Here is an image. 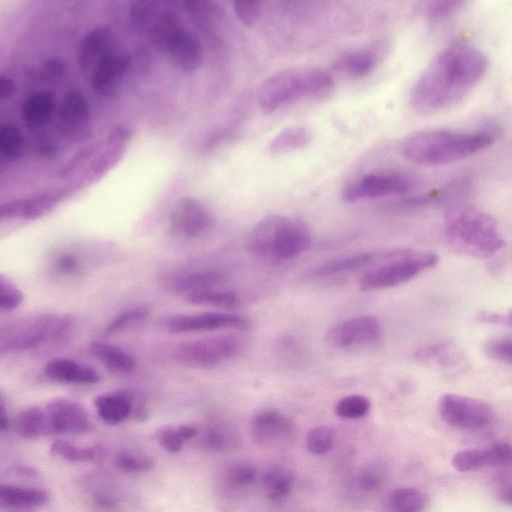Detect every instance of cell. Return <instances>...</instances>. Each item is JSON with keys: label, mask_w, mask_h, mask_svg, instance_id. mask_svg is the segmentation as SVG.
<instances>
[{"label": "cell", "mask_w": 512, "mask_h": 512, "mask_svg": "<svg viewBox=\"0 0 512 512\" xmlns=\"http://www.w3.org/2000/svg\"><path fill=\"white\" fill-rule=\"evenodd\" d=\"M487 54L467 42L441 49L418 76L410 91L413 108L424 114L448 110L468 96L485 77Z\"/></svg>", "instance_id": "6da1fadb"}, {"label": "cell", "mask_w": 512, "mask_h": 512, "mask_svg": "<svg viewBox=\"0 0 512 512\" xmlns=\"http://www.w3.org/2000/svg\"><path fill=\"white\" fill-rule=\"evenodd\" d=\"M501 127L485 123L470 128H433L415 131L399 145L407 161L421 166H441L463 160L493 145Z\"/></svg>", "instance_id": "7a4b0ae2"}, {"label": "cell", "mask_w": 512, "mask_h": 512, "mask_svg": "<svg viewBox=\"0 0 512 512\" xmlns=\"http://www.w3.org/2000/svg\"><path fill=\"white\" fill-rule=\"evenodd\" d=\"M447 243L457 252L478 259L495 255L504 238L496 220L487 212L470 205L448 211L443 222Z\"/></svg>", "instance_id": "3957f363"}, {"label": "cell", "mask_w": 512, "mask_h": 512, "mask_svg": "<svg viewBox=\"0 0 512 512\" xmlns=\"http://www.w3.org/2000/svg\"><path fill=\"white\" fill-rule=\"evenodd\" d=\"M333 86L332 76L321 67H290L276 72L261 84L257 102L264 113H272L299 99L327 96Z\"/></svg>", "instance_id": "277c9868"}, {"label": "cell", "mask_w": 512, "mask_h": 512, "mask_svg": "<svg viewBox=\"0 0 512 512\" xmlns=\"http://www.w3.org/2000/svg\"><path fill=\"white\" fill-rule=\"evenodd\" d=\"M311 243V232L305 222L281 214H270L260 219L247 239L251 252L281 260L304 253Z\"/></svg>", "instance_id": "5b68a950"}, {"label": "cell", "mask_w": 512, "mask_h": 512, "mask_svg": "<svg viewBox=\"0 0 512 512\" xmlns=\"http://www.w3.org/2000/svg\"><path fill=\"white\" fill-rule=\"evenodd\" d=\"M66 316L41 314L31 316L3 329L0 337L2 353H20L63 338L70 330Z\"/></svg>", "instance_id": "8992f818"}, {"label": "cell", "mask_w": 512, "mask_h": 512, "mask_svg": "<svg viewBox=\"0 0 512 512\" xmlns=\"http://www.w3.org/2000/svg\"><path fill=\"white\" fill-rule=\"evenodd\" d=\"M439 261L433 251L401 249L394 258L366 272L359 280L362 291H376L404 284L433 268Z\"/></svg>", "instance_id": "52a82bcc"}, {"label": "cell", "mask_w": 512, "mask_h": 512, "mask_svg": "<svg viewBox=\"0 0 512 512\" xmlns=\"http://www.w3.org/2000/svg\"><path fill=\"white\" fill-rule=\"evenodd\" d=\"M438 411L446 424L465 431L481 430L494 419V410L487 402L455 393L441 396Z\"/></svg>", "instance_id": "ba28073f"}, {"label": "cell", "mask_w": 512, "mask_h": 512, "mask_svg": "<svg viewBox=\"0 0 512 512\" xmlns=\"http://www.w3.org/2000/svg\"><path fill=\"white\" fill-rule=\"evenodd\" d=\"M239 341L231 336H218L181 342L175 348L176 360L189 367L209 369L234 357Z\"/></svg>", "instance_id": "9c48e42d"}, {"label": "cell", "mask_w": 512, "mask_h": 512, "mask_svg": "<svg viewBox=\"0 0 512 512\" xmlns=\"http://www.w3.org/2000/svg\"><path fill=\"white\" fill-rule=\"evenodd\" d=\"M414 182L402 173L368 174L355 180L342 190V199L347 203L403 194L410 191Z\"/></svg>", "instance_id": "30bf717a"}, {"label": "cell", "mask_w": 512, "mask_h": 512, "mask_svg": "<svg viewBox=\"0 0 512 512\" xmlns=\"http://www.w3.org/2000/svg\"><path fill=\"white\" fill-rule=\"evenodd\" d=\"M382 334L380 321L372 315L354 316L331 326L325 342L332 348L345 349L377 341Z\"/></svg>", "instance_id": "8fae6325"}, {"label": "cell", "mask_w": 512, "mask_h": 512, "mask_svg": "<svg viewBox=\"0 0 512 512\" xmlns=\"http://www.w3.org/2000/svg\"><path fill=\"white\" fill-rule=\"evenodd\" d=\"M164 325L172 333H187L218 329L245 330L249 328L250 322L247 318L238 314L210 311L189 315H174L167 318Z\"/></svg>", "instance_id": "7c38bea8"}, {"label": "cell", "mask_w": 512, "mask_h": 512, "mask_svg": "<svg viewBox=\"0 0 512 512\" xmlns=\"http://www.w3.org/2000/svg\"><path fill=\"white\" fill-rule=\"evenodd\" d=\"M214 223L210 211L198 200H179L169 217L171 231L183 238H196L208 232Z\"/></svg>", "instance_id": "4fadbf2b"}, {"label": "cell", "mask_w": 512, "mask_h": 512, "mask_svg": "<svg viewBox=\"0 0 512 512\" xmlns=\"http://www.w3.org/2000/svg\"><path fill=\"white\" fill-rule=\"evenodd\" d=\"M45 411L50 433L82 434L91 428V422L85 409L72 400L54 399L46 405Z\"/></svg>", "instance_id": "5bb4252c"}, {"label": "cell", "mask_w": 512, "mask_h": 512, "mask_svg": "<svg viewBox=\"0 0 512 512\" xmlns=\"http://www.w3.org/2000/svg\"><path fill=\"white\" fill-rule=\"evenodd\" d=\"M294 425L289 417L280 411L266 409L258 412L251 421L252 440L259 446L273 447L289 440Z\"/></svg>", "instance_id": "9a60e30c"}, {"label": "cell", "mask_w": 512, "mask_h": 512, "mask_svg": "<svg viewBox=\"0 0 512 512\" xmlns=\"http://www.w3.org/2000/svg\"><path fill=\"white\" fill-rule=\"evenodd\" d=\"M400 251L401 249H394L387 251H368L352 254L323 263L322 265L315 267L310 272V275L314 278H324L338 274L354 272L372 264L378 263L381 260L388 261L398 255Z\"/></svg>", "instance_id": "2e32d148"}, {"label": "cell", "mask_w": 512, "mask_h": 512, "mask_svg": "<svg viewBox=\"0 0 512 512\" xmlns=\"http://www.w3.org/2000/svg\"><path fill=\"white\" fill-rule=\"evenodd\" d=\"M58 118L61 132L65 136L77 139L84 134L88 127L89 106L81 92L73 90L65 96Z\"/></svg>", "instance_id": "e0dca14e"}, {"label": "cell", "mask_w": 512, "mask_h": 512, "mask_svg": "<svg viewBox=\"0 0 512 512\" xmlns=\"http://www.w3.org/2000/svg\"><path fill=\"white\" fill-rule=\"evenodd\" d=\"M416 361L444 371H453L464 364L462 351L453 342H438L419 348L414 353Z\"/></svg>", "instance_id": "ac0fdd59"}, {"label": "cell", "mask_w": 512, "mask_h": 512, "mask_svg": "<svg viewBox=\"0 0 512 512\" xmlns=\"http://www.w3.org/2000/svg\"><path fill=\"white\" fill-rule=\"evenodd\" d=\"M44 373L47 378L59 383L94 384L100 380L93 368L66 358H55L47 362Z\"/></svg>", "instance_id": "d6986e66"}, {"label": "cell", "mask_w": 512, "mask_h": 512, "mask_svg": "<svg viewBox=\"0 0 512 512\" xmlns=\"http://www.w3.org/2000/svg\"><path fill=\"white\" fill-rule=\"evenodd\" d=\"M49 494L40 488L1 484L0 504L13 510L34 509L45 505Z\"/></svg>", "instance_id": "ffe728a7"}, {"label": "cell", "mask_w": 512, "mask_h": 512, "mask_svg": "<svg viewBox=\"0 0 512 512\" xmlns=\"http://www.w3.org/2000/svg\"><path fill=\"white\" fill-rule=\"evenodd\" d=\"M55 110V99L46 91H37L25 98L22 117L29 128H39L47 124Z\"/></svg>", "instance_id": "44dd1931"}, {"label": "cell", "mask_w": 512, "mask_h": 512, "mask_svg": "<svg viewBox=\"0 0 512 512\" xmlns=\"http://www.w3.org/2000/svg\"><path fill=\"white\" fill-rule=\"evenodd\" d=\"M225 276L214 270H197L175 276L170 288L186 296L201 290L219 287Z\"/></svg>", "instance_id": "7402d4cb"}, {"label": "cell", "mask_w": 512, "mask_h": 512, "mask_svg": "<svg viewBox=\"0 0 512 512\" xmlns=\"http://www.w3.org/2000/svg\"><path fill=\"white\" fill-rule=\"evenodd\" d=\"M98 416L107 424L123 422L131 413V399L124 393L113 392L98 395L94 400Z\"/></svg>", "instance_id": "603a6c76"}, {"label": "cell", "mask_w": 512, "mask_h": 512, "mask_svg": "<svg viewBox=\"0 0 512 512\" xmlns=\"http://www.w3.org/2000/svg\"><path fill=\"white\" fill-rule=\"evenodd\" d=\"M90 352L108 370L126 374L135 368V361L123 349L105 342L95 341L90 344Z\"/></svg>", "instance_id": "cb8c5ba5"}, {"label": "cell", "mask_w": 512, "mask_h": 512, "mask_svg": "<svg viewBox=\"0 0 512 512\" xmlns=\"http://www.w3.org/2000/svg\"><path fill=\"white\" fill-rule=\"evenodd\" d=\"M50 453L69 462L101 463L107 452L100 445L78 446L65 440H56L50 446Z\"/></svg>", "instance_id": "d4e9b609"}, {"label": "cell", "mask_w": 512, "mask_h": 512, "mask_svg": "<svg viewBox=\"0 0 512 512\" xmlns=\"http://www.w3.org/2000/svg\"><path fill=\"white\" fill-rule=\"evenodd\" d=\"M15 432L24 439L50 434L45 408L31 406L21 410L14 420Z\"/></svg>", "instance_id": "484cf974"}, {"label": "cell", "mask_w": 512, "mask_h": 512, "mask_svg": "<svg viewBox=\"0 0 512 512\" xmlns=\"http://www.w3.org/2000/svg\"><path fill=\"white\" fill-rule=\"evenodd\" d=\"M428 504L427 495L414 487L393 490L386 502V512H424Z\"/></svg>", "instance_id": "4316f807"}, {"label": "cell", "mask_w": 512, "mask_h": 512, "mask_svg": "<svg viewBox=\"0 0 512 512\" xmlns=\"http://www.w3.org/2000/svg\"><path fill=\"white\" fill-rule=\"evenodd\" d=\"M451 465L459 472H472L485 467H496L491 445L484 449L460 450L453 455Z\"/></svg>", "instance_id": "83f0119b"}, {"label": "cell", "mask_w": 512, "mask_h": 512, "mask_svg": "<svg viewBox=\"0 0 512 512\" xmlns=\"http://www.w3.org/2000/svg\"><path fill=\"white\" fill-rule=\"evenodd\" d=\"M263 486L266 495L273 501L285 499L292 491L293 476L287 469L274 466L263 475Z\"/></svg>", "instance_id": "f1b7e54d"}, {"label": "cell", "mask_w": 512, "mask_h": 512, "mask_svg": "<svg viewBox=\"0 0 512 512\" xmlns=\"http://www.w3.org/2000/svg\"><path fill=\"white\" fill-rule=\"evenodd\" d=\"M311 139L310 131L306 127H288L277 133L269 143L272 153L280 154L305 147Z\"/></svg>", "instance_id": "f546056e"}, {"label": "cell", "mask_w": 512, "mask_h": 512, "mask_svg": "<svg viewBox=\"0 0 512 512\" xmlns=\"http://www.w3.org/2000/svg\"><path fill=\"white\" fill-rule=\"evenodd\" d=\"M198 429L193 425L162 426L156 431L159 445L170 453L179 452L186 440L194 438Z\"/></svg>", "instance_id": "4dcf8cb0"}, {"label": "cell", "mask_w": 512, "mask_h": 512, "mask_svg": "<svg viewBox=\"0 0 512 512\" xmlns=\"http://www.w3.org/2000/svg\"><path fill=\"white\" fill-rule=\"evenodd\" d=\"M190 303L196 305L232 308L240 304L241 299L237 293L222 290L218 287L201 290L186 296Z\"/></svg>", "instance_id": "1f68e13d"}, {"label": "cell", "mask_w": 512, "mask_h": 512, "mask_svg": "<svg viewBox=\"0 0 512 512\" xmlns=\"http://www.w3.org/2000/svg\"><path fill=\"white\" fill-rule=\"evenodd\" d=\"M377 60V55L370 50H356L346 54L341 59L340 67L348 75L360 78L373 71Z\"/></svg>", "instance_id": "d6a6232c"}, {"label": "cell", "mask_w": 512, "mask_h": 512, "mask_svg": "<svg viewBox=\"0 0 512 512\" xmlns=\"http://www.w3.org/2000/svg\"><path fill=\"white\" fill-rule=\"evenodd\" d=\"M24 139L13 123H2L0 130V152L2 165L17 160L23 149Z\"/></svg>", "instance_id": "836d02e7"}, {"label": "cell", "mask_w": 512, "mask_h": 512, "mask_svg": "<svg viewBox=\"0 0 512 512\" xmlns=\"http://www.w3.org/2000/svg\"><path fill=\"white\" fill-rule=\"evenodd\" d=\"M116 468L125 473H140L154 468L153 458L138 452L121 451L114 458Z\"/></svg>", "instance_id": "e575fe53"}, {"label": "cell", "mask_w": 512, "mask_h": 512, "mask_svg": "<svg viewBox=\"0 0 512 512\" xmlns=\"http://www.w3.org/2000/svg\"><path fill=\"white\" fill-rule=\"evenodd\" d=\"M336 434L334 429L327 425L312 428L306 435L307 449L317 455L329 452L335 444Z\"/></svg>", "instance_id": "d590c367"}, {"label": "cell", "mask_w": 512, "mask_h": 512, "mask_svg": "<svg viewBox=\"0 0 512 512\" xmlns=\"http://www.w3.org/2000/svg\"><path fill=\"white\" fill-rule=\"evenodd\" d=\"M370 401L363 395L352 394L340 399L335 406L337 416L345 419H359L370 410Z\"/></svg>", "instance_id": "8d00e7d4"}, {"label": "cell", "mask_w": 512, "mask_h": 512, "mask_svg": "<svg viewBox=\"0 0 512 512\" xmlns=\"http://www.w3.org/2000/svg\"><path fill=\"white\" fill-rule=\"evenodd\" d=\"M465 6V2L456 0H437L427 4L425 14L433 24L445 22L457 15Z\"/></svg>", "instance_id": "74e56055"}, {"label": "cell", "mask_w": 512, "mask_h": 512, "mask_svg": "<svg viewBox=\"0 0 512 512\" xmlns=\"http://www.w3.org/2000/svg\"><path fill=\"white\" fill-rule=\"evenodd\" d=\"M257 476V468L251 463L231 466L225 474V483L232 489H243L252 485Z\"/></svg>", "instance_id": "f35d334b"}, {"label": "cell", "mask_w": 512, "mask_h": 512, "mask_svg": "<svg viewBox=\"0 0 512 512\" xmlns=\"http://www.w3.org/2000/svg\"><path fill=\"white\" fill-rule=\"evenodd\" d=\"M148 315V310L144 307H133L127 309L114 317L106 326V334L118 333L130 325L145 319Z\"/></svg>", "instance_id": "ab89813d"}, {"label": "cell", "mask_w": 512, "mask_h": 512, "mask_svg": "<svg viewBox=\"0 0 512 512\" xmlns=\"http://www.w3.org/2000/svg\"><path fill=\"white\" fill-rule=\"evenodd\" d=\"M484 351L488 357L512 365V336L489 339L484 344Z\"/></svg>", "instance_id": "60d3db41"}, {"label": "cell", "mask_w": 512, "mask_h": 512, "mask_svg": "<svg viewBox=\"0 0 512 512\" xmlns=\"http://www.w3.org/2000/svg\"><path fill=\"white\" fill-rule=\"evenodd\" d=\"M24 295L10 279L0 276V308L2 311H13L21 305Z\"/></svg>", "instance_id": "b9f144b4"}, {"label": "cell", "mask_w": 512, "mask_h": 512, "mask_svg": "<svg viewBox=\"0 0 512 512\" xmlns=\"http://www.w3.org/2000/svg\"><path fill=\"white\" fill-rule=\"evenodd\" d=\"M233 11L236 18L244 26H253L260 18L262 4L258 1H235Z\"/></svg>", "instance_id": "7bdbcfd3"}, {"label": "cell", "mask_w": 512, "mask_h": 512, "mask_svg": "<svg viewBox=\"0 0 512 512\" xmlns=\"http://www.w3.org/2000/svg\"><path fill=\"white\" fill-rule=\"evenodd\" d=\"M90 509L92 512H121L122 506L119 499L110 492H94L90 497Z\"/></svg>", "instance_id": "ee69618b"}, {"label": "cell", "mask_w": 512, "mask_h": 512, "mask_svg": "<svg viewBox=\"0 0 512 512\" xmlns=\"http://www.w3.org/2000/svg\"><path fill=\"white\" fill-rule=\"evenodd\" d=\"M199 442L203 449L218 452L227 446L228 439L221 430L212 428L202 434Z\"/></svg>", "instance_id": "f6af8a7d"}, {"label": "cell", "mask_w": 512, "mask_h": 512, "mask_svg": "<svg viewBox=\"0 0 512 512\" xmlns=\"http://www.w3.org/2000/svg\"><path fill=\"white\" fill-rule=\"evenodd\" d=\"M54 267L61 274L73 275L80 270L81 261L74 253L62 252L54 259Z\"/></svg>", "instance_id": "bcb514c9"}, {"label": "cell", "mask_w": 512, "mask_h": 512, "mask_svg": "<svg viewBox=\"0 0 512 512\" xmlns=\"http://www.w3.org/2000/svg\"><path fill=\"white\" fill-rule=\"evenodd\" d=\"M383 481L382 472L375 467L364 469L357 478L358 486L366 491L378 489Z\"/></svg>", "instance_id": "7dc6e473"}, {"label": "cell", "mask_w": 512, "mask_h": 512, "mask_svg": "<svg viewBox=\"0 0 512 512\" xmlns=\"http://www.w3.org/2000/svg\"><path fill=\"white\" fill-rule=\"evenodd\" d=\"M480 322L506 325L512 327V309L505 313L495 311H481L477 315Z\"/></svg>", "instance_id": "c3c4849f"}, {"label": "cell", "mask_w": 512, "mask_h": 512, "mask_svg": "<svg viewBox=\"0 0 512 512\" xmlns=\"http://www.w3.org/2000/svg\"><path fill=\"white\" fill-rule=\"evenodd\" d=\"M9 473L24 479H36L39 477L38 471L29 466L13 465L9 468Z\"/></svg>", "instance_id": "681fc988"}, {"label": "cell", "mask_w": 512, "mask_h": 512, "mask_svg": "<svg viewBox=\"0 0 512 512\" xmlns=\"http://www.w3.org/2000/svg\"><path fill=\"white\" fill-rule=\"evenodd\" d=\"M498 498L501 502L512 506V483H509L499 491Z\"/></svg>", "instance_id": "f907efd6"}, {"label": "cell", "mask_w": 512, "mask_h": 512, "mask_svg": "<svg viewBox=\"0 0 512 512\" xmlns=\"http://www.w3.org/2000/svg\"><path fill=\"white\" fill-rule=\"evenodd\" d=\"M8 427H9L8 416H7L4 404H3V402H1V407H0V430L2 432H4V431H6L8 429Z\"/></svg>", "instance_id": "816d5d0a"}]
</instances>
